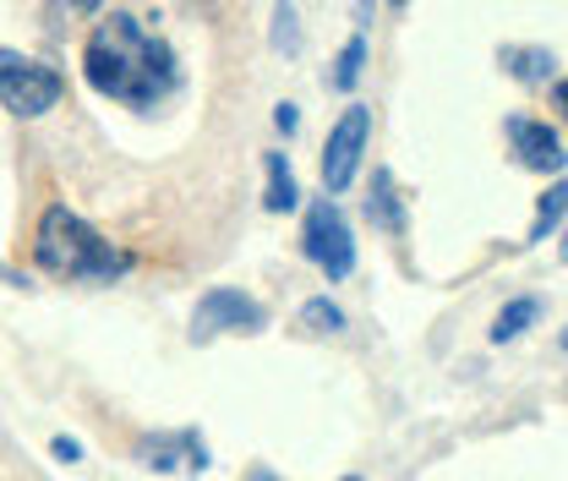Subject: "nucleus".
Masks as SVG:
<instances>
[{
	"label": "nucleus",
	"mask_w": 568,
	"mask_h": 481,
	"mask_svg": "<svg viewBox=\"0 0 568 481\" xmlns=\"http://www.w3.org/2000/svg\"><path fill=\"white\" fill-rule=\"evenodd\" d=\"M82 77L93 93H104L126 110H153L181 88V61L132 11H110V17H99V28L82 44Z\"/></svg>",
	"instance_id": "nucleus-1"
},
{
	"label": "nucleus",
	"mask_w": 568,
	"mask_h": 481,
	"mask_svg": "<svg viewBox=\"0 0 568 481\" xmlns=\"http://www.w3.org/2000/svg\"><path fill=\"white\" fill-rule=\"evenodd\" d=\"M33 258L50 279H71V284H121L138 269V258L115 241H104L77 208L50 203L33 224Z\"/></svg>",
	"instance_id": "nucleus-2"
},
{
	"label": "nucleus",
	"mask_w": 568,
	"mask_h": 481,
	"mask_svg": "<svg viewBox=\"0 0 568 481\" xmlns=\"http://www.w3.org/2000/svg\"><path fill=\"white\" fill-rule=\"evenodd\" d=\"M61 99H67V77H61V71L0 44V104H6L17 121H39V116H50Z\"/></svg>",
	"instance_id": "nucleus-3"
},
{
	"label": "nucleus",
	"mask_w": 568,
	"mask_h": 481,
	"mask_svg": "<svg viewBox=\"0 0 568 481\" xmlns=\"http://www.w3.org/2000/svg\"><path fill=\"white\" fill-rule=\"evenodd\" d=\"M301 252H306L312 269H323L328 284H339V279L355 274L351 219H345V208L334 203V198H317V203L306 208V219H301Z\"/></svg>",
	"instance_id": "nucleus-4"
},
{
	"label": "nucleus",
	"mask_w": 568,
	"mask_h": 481,
	"mask_svg": "<svg viewBox=\"0 0 568 481\" xmlns=\"http://www.w3.org/2000/svg\"><path fill=\"white\" fill-rule=\"evenodd\" d=\"M263 329H268V307L241 284H213L192 307V344H213L224 334H263Z\"/></svg>",
	"instance_id": "nucleus-5"
},
{
	"label": "nucleus",
	"mask_w": 568,
	"mask_h": 481,
	"mask_svg": "<svg viewBox=\"0 0 568 481\" xmlns=\"http://www.w3.org/2000/svg\"><path fill=\"white\" fill-rule=\"evenodd\" d=\"M366 148H372V104H345L339 121L328 127V142H323V187H328V198H345L355 187Z\"/></svg>",
	"instance_id": "nucleus-6"
},
{
	"label": "nucleus",
	"mask_w": 568,
	"mask_h": 481,
	"mask_svg": "<svg viewBox=\"0 0 568 481\" xmlns=\"http://www.w3.org/2000/svg\"><path fill=\"white\" fill-rule=\"evenodd\" d=\"M132 460H138L142 471H153V477H203V471L213 465V454H209V443H203V432H197V427L142 432Z\"/></svg>",
	"instance_id": "nucleus-7"
},
{
	"label": "nucleus",
	"mask_w": 568,
	"mask_h": 481,
	"mask_svg": "<svg viewBox=\"0 0 568 481\" xmlns=\"http://www.w3.org/2000/svg\"><path fill=\"white\" fill-rule=\"evenodd\" d=\"M503 132H508V148H514V159H519L525 170H536V176H564V132H558V127L530 121V116H508Z\"/></svg>",
	"instance_id": "nucleus-8"
},
{
	"label": "nucleus",
	"mask_w": 568,
	"mask_h": 481,
	"mask_svg": "<svg viewBox=\"0 0 568 481\" xmlns=\"http://www.w3.org/2000/svg\"><path fill=\"white\" fill-rule=\"evenodd\" d=\"M366 224L372 230H383V236H405L410 230V213H405V198H399V181H394V170L388 164H377L372 170V181H366Z\"/></svg>",
	"instance_id": "nucleus-9"
},
{
	"label": "nucleus",
	"mask_w": 568,
	"mask_h": 481,
	"mask_svg": "<svg viewBox=\"0 0 568 481\" xmlns=\"http://www.w3.org/2000/svg\"><path fill=\"white\" fill-rule=\"evenodd\" d=\"M497 67L508 71L514 82H525V88H547L558 77V56L541 50V44H503L497 50Z\"/></svg>",
	"instance_id": "nucleus-10"
},
{
	"label": "nucleus",
	"mask_w": 568,
	"mask_h": 481,
	"mask_svg": "<svg viewBox=\"0 0 568 481\" xmlns=\"http://www.w3.org/2000/svg\"><path fill=\"white\" fill-rule=\"evenodd\" d=\"M263 170H268L263 208H268V213H295V208H301V181H295V170H290V153H263Z\"/></svg>",
	"instance_id": "nucleus-11"
},
{
	"label": "nucleus",
	"mask_w": 568,
	"mask_h": 481,
	"mask_svg": "<svg viewBox=\"0 0 568 481\" xmlns=\"http://www.w3.org/2000/svg\"><path fill=\"white\" fill-rule=\"evenodd\" d=\"M541 312H547V307H541V295H514V301H508V307L493 318L487 340H493V344H514L525 329H536V323H541Z\"/></svg>",
	"instance_id": "nucleus-12"
},
{
	"label": "nucleus",
	"mask_w": 568,
	"mask_h": 481,
	"mask_svg": "<svg viewBox=\"0 0 568 481\" xmlns=\"http://www.w3.org/2000/svg\"><path fill=\"white\" fill-rule=\"evenodd\" d=\"M366 56H372V44H366V33H351L345 44H339V56H334V67H328V88L334 93H355L361 88V77H366Z\"/></svg>",
	"instance_id": "nucleus-13"
},
{
	"label": "nucleus",
	"mask_w": 568,
	"mask_h": 481,
	"mask_svg": "<svg viewBox=\"0 0 568 481\" xmlns=\"http://www.w3.org/2000/svg\"><path fill=\"white\" fill-rule=\"evenodd\" d=\"M564 208H568V187L564 176H552V187H547V198L536 203V224H530V247H541V241H552L558 230H564Z\"/></svg>",
	"instance_id": "nucleus-14"
},
{
	"label": "nucleus",
	"mask_w": 568,
	"mask_h": 481,
	"mask_svg": "<svg viewBox=\"0 0 568 481\" xmlns=\"http://www.w3.org/2000/svg\"><path fill=\"white\" fill-rule=\"evenodd\" d=\"M295 329H301V334H345V307L328 301V295H312V301H301Z\"/></svg>",
	"instance_id": "nucleus-15"
},
{
	"label": "nucleus",
	"mask_w": 568,
	"mask_h": 481,
	"mask_svg": "<svg viewBox=\"0 0 568 481\" xmlns=\"http://www.w3.org/2000/svg\"><path fill=\"white\" fill-rule=\"evenodd\" d=\"M268 39H274L280 56H301V22H295V6H290V0L274 6V33H268Z\"/></svg>",
	"instance_id": "nucleus-16"
},
{
	"label": "nucleus",
	"mask_w": 568,
	"mask_h": 481,
	"mask_svg": "<svg viewBox=\"0 0 568 481\" xmlns=\"http://www.w3.org/2000/svg\"><path fill=\"white\" fill-rule=\"evenodd\" d=\"M274 127H280V138H295L301 132V104H290V99L274 104Z\"/></svg>",
	"instance_id": "nucleus-17"
},
{
	"label": "nucleus",
	"mask_w": 568,
	"mask_h": 481,
	"mask_svg": "<svg viewBox=\"0 0 568 481\" xmlns=\"http://www.w3.org/2000/svg\"><path fill=\"white\" fill-rule=\"evenodd\" d=\"M110 0H55V11H67V17H99Z\"/></svg>",
	"instance_id": "nucleus-18"
},
{
	"label": "nucleus",
	"mask_w": 568,
	"mask_h": 481,
	"mask_svg": "<svg viewBox=\"0 0 568 481\" xmlns=\"http://www.w3.org/2000/svg\"><path fill=\"white\" fill-rule=\"evenodd\" d=\"M50 454H55L61 465H82V443H77V438H55V443H50Z\"/></svg>",
	"instance_id": "nucleus-19"
},
{
	"label": "nucleus",
	"mask_w": 568,
	"mask_h": 481,
	"mask_svg": "<svg viewBox=\"0 0 568 481\" xmlns=\"http://www.w3.org/2000/svg\"><path fill=\"white\" fill-rule=\"evenodd\" d=\"M372 11H377V0H355V22L361 28H372Z\"/></svg>",
	"instance_id": "nucleus-20"
},
{
	"label": "nucleus",
	"mask_w": 568,
	"mask_h": 481,
	"mask_svg": "<svg viewBox=\"0 0 568 481\" xmlns=\"http://www.w3.org/2000/svg\"><path fill=\"white\" fill-rule=\"evenodd\" d=\"M388 6H394V11H405V6H410V0H388Z\"/></svg>",
	"instance_id": "nucleus-21"
}]
</instances>
